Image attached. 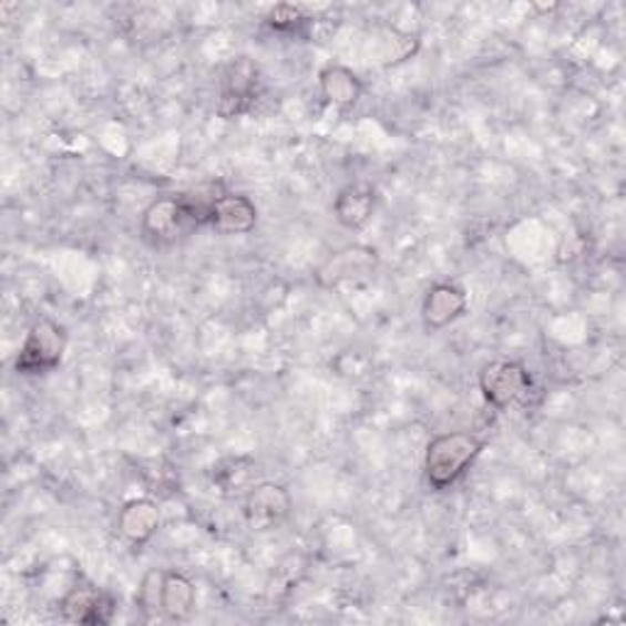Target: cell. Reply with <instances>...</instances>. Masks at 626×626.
Returning a JSON list of instances; mask_svg holds the SVG:
<instances>
[{
    "instance_id": "7",
    "label": "cell",
    "mask_w": 626,
    "mask_h": 626,
    "mask_svg": "<svg viewBox=\"0 0 626 626\" xmlns=\"http://www.w3.org/2000/svg\"><path fill=\"white\" fill-rule=\"evenodd\" d=\"M62 614L74 624H109L115 614V599L99 587L76 585L62 599Z\"/></svg>"
},
{
    "instance_id": "17",
    "label": "cell",
    "mask_w": 626,
    "mask_h": 626,
    "mask_svg": "<svg viewBox=\"0 0 626 626\" xmlns=\"http://www.w3.org/2000/svg\"><path fill=\"white\" fill-rule=\"evenodd\" d=\"M162 585H164V573L152 571L145 575L143 587H140V595H137L140 607H143L145 612L162 609Z\"/></svg>"
},
{
    "instance_id": "12",
    "label": "cell",
    "mask_w": 626,
    "mask_h": 626,
    "mask_svg": "<svg viewBox=\"0 0 626 626\" xmlns=\"http://www.w3.org/2000/svg\"><path fill=\"white\" fill-rule=\"evenodd\" d=\"M321 93L328 103L346 111L362 96V84L346 66H326L321 72Z\"/></svg>"
},
{
    "instance_id": "2",
    "label": "cell",
    "mask_w": 626,
    "mask_h": 626,
    "mask_svg": "<svg viewBox=\"0 0 626 626\" xmlns=\"http://www.w3.org/2000/svg\"><path fill=\"white\" fill-rule=\"evenodd\" d=\"M66 350L64 328L54 321H38L22 342L20 356L16 360V370L22 374H44L59 368Z\"/></svg>"
},
{
    "instance_id": "11",
    "label": "cell",
    "mask_w": 626,
    "mask_h": 626,
    "mask_svg": "<svg viewBox=\"0 0 626 626\" xmlns=\"http://www.w3.org/2000/svg\"><path fill=\"white\" fill-rule=\"evenodd\" d=\"M374 206H377L374 188L356 184V186L342 188V192L336 198L333 211H336V218H338L340 226H346L350 230H358L372 218Z\"/></svg>"
},
{
    "instance_id": "1",
    "label": "cell",
    "mask_w": 626,
    "mask_h": 626,
    "mask_svg": "<svg viewBox=\"0 0 626 626\" xmlns=\"http://www.w3.org/2000/svg\"><path fill=\"white\" fill-rule=\"evenodd\" d=\"M484 443L472 433H443L429 443L427 480L433 490H445L465 475L468 468L480 458Z\"/></svg>"
},
{
    "instance_id": "5",
    "label": "cell",
    "mask_w": 626,
    "mask_h": 626,
    "mask_svg": "<svg viewBox=\"0 0 626 626\" xmlns=\"http://www.w3.org/2000/svg\"><path fill=\"white\" fill-rule=\"evenodd\" d=\"M291 512L289 492L275 482H263L245 500V519L253 531H271L287 522Z\"/></svg>"
},
{
    "instance_id": "3",
    "label": "cell",
    "mask_w": 626,
    "mask_h": 626,
    "mask_svg": "<svg viewBox=\"0 0 626 626\" xmlns=\"http://www.w3.org/2000/svg\"><path fill=\"white\" fill-rule=\"evenodd\" d=\"M531 374L522 362L500 360L484 365L480 372V389L494 409H506L528 397Z\"/></svg>"
},
{
    "instance_id": "9",
    "label": "cell",
    "mask_w": 626,
    "mask_h": 626,
    "mask_svg": "<svg viewBox=\"0 0 626 626\" xmlns=\"http://www.w3.org/2000/svg\"><path fill=\"white\" fill-rule=\"evenodd\" d=\"M255 223H257V208L247 196L223 194L216 201L214 214H211V226L226 235L250 233L255 228Z\"/></svg>"
},
{
    "instance_id": "10",
    "label": "cell",
    "mask_w": 626,
    "mask_h": 626,
    "mask_svg": "<svg viewBox=\"0 0 626 626\" xmlns=\"http://www.w3.org/2000/svg\"><path fill=\"white\" fill-rule=\"evenodd\" d=\"M468 297L465 291L455 285H435L423 299V324L431 330L445 328L465 311Z\"/></svg>"
},
{
    "instance_id": "13",
    "label": "cell",
    "mask_w": 626,
    "mask_h": 626,
    "mask_svg": "<svg viewBox=\"0 0 626 626\" xmlns=\"http://www.w3.org/2000/svg\"><path fill=\"white\" fill-rule=\"evenodd\" d=\"M196 602V589L188 577L182 573H164V585H162V612L164 617L172 622H184L188 614L194 612Z\"/></svg>"
},
{
    "instance_id": "4",
    "label": "cell",
    "mask_w": 626,
    "mask_h": 626,
    "mask_svg": "<svg viewBox=\"0 0 626 626\" xmlns=\"http://www.w3.org/2000/svg\"><path fill=\"white\" fill-rule=\"evenodd\" d=\"M259 91V72L250 59L240 57L238 62H233L226 74H223L220 84V99H218V113L220 117H238L253 109Z\"/></svg>"
},
{
    "instance_id": "14",
    "label": "cell",
    "mask_w": 626,
    "mask_h": 626,
    "mask_svg": "<svg viewBox=\"0 0 626 626\" xmlns=\"http://www.w3.org/2000/svg\"><path fill=\"white\" fill-rule=\"evenodd\" d=\"M255 475V465L245 458H230L226 463H220L218 470L214 472V480L218 482V488L228 494L240 492L245 488H250Z\"/></svg>"
},
{
    "instance_id": "6",
    "label": "cell",
    "mask_w": 626,
    "mask_h": 626,
    "mask_svg": "<svg viewBox=\"0 0 626 626\" xmlns=\"http://www.w3.org/2000/svg\"><path fill=\"white\" fill-rule=\"evenodd\" d=\"M196 228L188 218L179 196H164L152 201L143 216V233L152 243H174L188 230Z\"/></svg>"
},
{
    "instance_id": "16",
    "label": "cell",
    "mask_w": 626,
    "mask_h": 626,
    "mask_svg": "<svg viewBox=\"0 0 626 626\" xmlns=\"http://www.w3.org/2000/svg\"><path fill=\"white\" fill-rule=\"evenodd\" d=\"M309 20L299 6H277L267 18V25L277 32H291Z\"/></svg>"
},
{
    "instance_id": "15",
    "label": "cell",
    "mask_w": 626,
    "mask_h": 626,
    "mask_svg": "<svg viewBox=\"0 0 626 626\" xmlns=\"http://www.w3.org/2000/svg\"><path fill=\"white\" fill-rule=\"evenodd\" d=\"M374 265V253L370 250H346L338 253L333 259L328 263V269H324L321 275H330V281L346 279V277H356L358 271H368Z\"/></svg>"
},
{
    "instance_id": "8",
    "label": "cell",
    "mask_w": 626,
    "mask_h": 626,
    "mask_svg": "<svg viewBox=\"0 0 626 626\" xmlns=\"http://www.w3.org/2000/svg\"><path fill=\"white\" fill-rule=\"evenodd\" d=\"M160 528V510L155 502L150 500H133L127 502L121 514H117V531L121 536L133 543V546H143Z\"/></svg>"
}]
</instances>
